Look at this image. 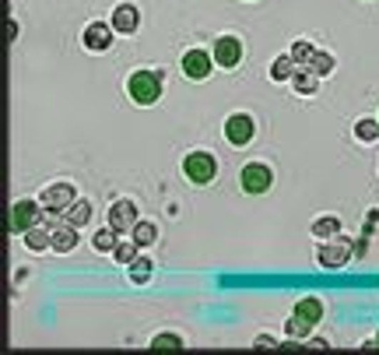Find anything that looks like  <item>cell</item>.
<instances>
[{"mask_svg": "<svg viewBox=\"0 0 379 355\" xmlns=\"http://www.w3.org/2000/svg\"><path fill=\"white\" fill-rule=\"evenodd\" d=\"M130 239L137 243V246H151L155 239H158V225L155 222H137L130 229Z\"/></svg>", "mask_w": 379, "mask_h": 355, "instance_id": "cell-17", "label": "cell"}, {"mask_svg": "<svg viewBox=\"0 0 379 355\" xmlns=\"http://www.w3.org/2000/svg\"><path fill=\"white\" fill-rule=\"evenodd\" d=\"M137 25H141V11H137L133 4H120V7L113 11V29H116V32L130 36V32H137Z\"/></svg>", "mask_w": 379, "mask_h": 355, "instance_id": "cell-13", "label": "cell"}, {"mask_svg": "<svg viewBox=\"0 0 379 355\" xmlns=\"http://www.w3.org/2000/svg\"><path fill=\"white\" fill-rule=\"evenodd\" d=\"M295 71H298V64H295L292 53H285V56H278V60L271 64V78H274V81H292Z\"/></svg>", "mask_w": 379, "mask_h": 355, "instance_id": "cell-15", "label": "cell"}, {"mask_svg": "<svg viewBox=\"0 0 379 355\" xmlns=\"http://www.w3.org/2000/svg\"><path fill=\"white\" fill-rule=\"evenodd\" d=\"M323 320V303L320 299H298L292 310V320L285 324V331H288V338H309L313 334V327Z\"/></svg>", "mask_w": 379, "mask_h": 355, "instance_id": "cell-1", "label": "cell"}, {"mask_svg": "<svg viewBox=\"0 0 379 355\" xmlns=\"http://www.w3.org/2000/svg\"><path fill=\"white\" fill-rule=\"evenodd\" d=\"M239 60H243V39H236V36L214 39V64L218 67H236Z\"/></svg>", "mask_w": 379, "mask_h": 355, "instance_id": "cell-9", "label": "cell"}, {"mask_svg": "<svg viewBox=\"0 0 379 355\" xmlns=\"http://www.w3.org/2000/svg\"><path fill=\"white\" fill-rule=\"evenodd\" d=\"M126 271H130V281H133V285H144V281L151 278V271H155V264H151L148 257H137L133 264H126Z\"/></svg>", "mask_w": 379, "mask_h": 355, "instance_id": "cell-21", "label": "cell"}, {"mask_svg": "<svg viewBox=\"0 0 379 355\" xmlns=\"http://www.w3.org/2000/svg\"><path fill=\"white\" fill-rule=\"evenodd\" d=\"M271 183H274V173H271V166H263V162H250V166H243V173H239V186H243L246 194H267Z\"/></svg>", "mask_w": 379, "mask_h": 355, "instance_id": "cell-6", "label": "cell"}, {"mask_svg": "<svg viewBox=\"0 0 379 355\" xmlns=\"http://www.w3.org/2000/svg\"><path fill=\"white\" fill-rule=\"evenodd\" d=\"M109 225H113L116 232H130V229L137 225V204H133V201H116V204L109 208Z\"/></svg>", "mask_w": 379, "mask_h": 355, "instance_id": "cell-12", "label": "cell"}, {"mask_svg": "<svg viewBox=\"0 0 379 355\" xmlns=\"http://www.w3.org/2000/svg\"><path fill=\"white\" fill-rule=\"evenodd\" d=\"M355 137H358V141H365V144H373V141L379 137V120H369V116H365V120H358V124H355Z\"/></svg>", "mask_w": 379, "mask_h": 355, "instance_id": "cell-23", "label": "cell"}, {"mask_svg": "<svg viewBox=\"0 0 379 355\" xmlns=\"http://www.w3.org/2000/svg\"><path fill=\"white\" fill-rule=\"evenodd\" d=\"M305 67H313L320 78H327V74L334 71V56H330V53H313V60H309Z\"/></svg>", "mask_w": 379, "mask_h": 355, "instance_id": "cell-24", "label": "cell"}, {"mask_svg": "<svg viewBox=\"0 0 379 355\" xmlns=\"http://www.w3.org/2000/svg\"><path fill=\"white\" fill-rule=\"evenodd\" d=\"M81 39L91 53H106V49L113 46V25H106V21H91V25L84 29Z\"/></svg>", "mask_w": 379, "mask_h": 355, "instance_id": "cell-11", "label": "cell"}, {"mask_svg": "<svg viewBox=\"0 0 379 355\" xmlns=\"http://www.w3.org/2000/svg\"><path fill=\"white\" fill-rule=\"evenodd\" d=\"M183 176L190 179L193 186H208V183H214V176H218L214 155H211V151H190V155L183 159Z\"/></svg>", "mask_w": 379, "mask_h": 355, "instance_id": "cell-3", "label": "cell"}, {"mask_svg": "<svg viewBox=\"0 0 379 355\" xmlns=\"http://www.w3.org/2000/svg\"><path fill=\"white\" fill-rule=\"evenodd\" d=\"M151 349H158V352H176V349H183V338H179V334H155V338H151Z\"/></svg>", "mask_w": 379, "mask_h": 355, "instance_id": "cell-25", "label": "cell"}, {"mask_svg": "<svg viewBox=\"0 0 379 355\" xmlns=\"http://www.w3.org/2000/svg\"><path fill=\"white\" fill-rule=\"evenodd\" d=\"M113 257H116L120 264H133V261H137V243H133V239H130V243H116Z\"/></svg>", "mask_w": 379, "mask_h": 355, "instance_id": "cell-26", "label": "cell"}, {"mask_svg": "<svg viewBox=\"0 0 379 355\" xmlns=\"http://www.w3.org/2000/svg\"><path fill=\"white\" fill-rule=\"evenodd\" d=\"M74 201H78V197H74V186H71V183H53V186L42 190V197H39V204L49 215H64Z\"/></svg>", "mask_w": 379, "mask_h": 355, "instance_id": "cell-5", "label": "cell"}, {"mask_svg": "<svg viewBox=\"0 0 379 355\" xmlns=\"http://www.w3.org/2000/svg\"><path fill=\"white\" fill-rule=\"evenodd\" d=\"M348 257H351V239L348 236H334V239H327L323 246H320V254H316V261L320 267H344L348 264Z\"/></svg>", "mask_w": 379, "mask_h": 355, "instance_id": "cell-7", "label": "cell"}, {"mask_svg": "<svg viewBox=\"0 0 379 355\" xmlns=\"http://www.w3.org/2000/svg\"><path fill=\"white\" fill-rule=\"evenodd\" d=\"M42 204H36V201H14L11 204V232L14 236H25L29 229H36V222L42 219Z\"/></svg>", "mask_w": 379, "mask_h": 355, "instance_id": "cell-4", "label": "cell"}, {"mask_svg": "<svg viewBox=\"0 0 379 355\" xmlns=\"http://www.w3.org/2000/svg\"><path fill=\"white\" fill-rule=\"evenodd\" d=\"M365 349H379V334H376V341H369V345H365Z\"/></svg>", "mask_w": 379, "mask_h": 355, "instance_id": "cell-29", "label": "cell"}, {"mask_svg": "<svg viewBox=\"0 0 379 355\" xmlns=\"http://www.w3.org/2000/svg\"><path fill=\"white\" fill-rule=\"evenodd\" d=\"M126 95L137 106H155L162 99V71H137V74H130Z\"/></svg>", "mask_w": 379, "mask_h": 355, "instance_id": "cell-2", "label": "cell"}, {"mask_svg": "<svg viewBox=\"0 0 379 355\" xmlns=\"http://www.w3.org/2000/svg\"><path fill=\"white\" fill-rule=\"evenodd\" d=\"M183 74L193 78V81H204L211 74V53H204V49H186L183 53Z\"/></svg>", "mask_w": 379, "mask_h": 355, "instance_id": "cell-10", "label": "cell"}, {"mask_svg": "<svg viewBox=\"0 0 379 355\" xmlns=\"http://www.w3.org/2000/svg\"><path fill=\"white\" fill-rule=\"evenodd\" d=\"M313 236H320V239H334V236H340V222H337L334 215H323V219L313 222Z\"/></svg>", "mask_w": 379, "mask_h": 355, "instance_id": "cell-20", "label": "cell"}, {"mask_svg": "<svg viewBox=\"0 0 379 355\" xmlns=\"http://www.w3.org/2000/svg\"><path fill=\"white\" fill-rule=\"evenodd\" d=\"M25 246H29L32 254H39V250H46V246H53V229H49V232L39 229V225L29 229V232H25Z\"/></svg>", "mask_w": 379, "mask_h": 355, "instance_id": "cell-18", "label": "cell"}, {"mask_svg": "<svg viewBox=\"0 0 379 355\" xmlns=\"http://www.w3.org/2000/svg\"><path fill=\"white\" fill-rule=\"evenodd\" d=\"M64 215H67V222H71V225H78V229H81V225L91 222V204H88V201H74Z\"/></svg>", "mask_w": 379, "mask_h": 355, "instance_id": "cell-19", "label": "cell"}, {"mask_svg": "<svg viewBox=\"0 0 379 355\" xmlns=\"http://www.w3.org/2000/svg\"><path fill=\"white\" fill-rule=\"evenodd\" d=\"M91 246H95L98 254H113V250H116V229H113V225H109V229H98L95 239H91Z\"/></svg>", "mask_w": 379, "mask_h": 355, "instance_id": "cell-22", "label": "cell"}, {"mask_svg": "<svg viewBox=\"0 0 379 355\" xmlns=\"http://www.w3.org/2000/svg\"><path fill=\"white\" fill-rule=\"evenodd\" d=\"M74 246H78V225H71V222L56 225L53 229V250L56 254H71Z\"/></svg>", "mask_w": 379, "mask_h": 355, "instance_id": "cell-14", "label": "cell"}, {"mask_svg": "<svg viewBox=\"0 0 379 355\" xmlns=\"http://www.w3.org/2000/svg\"><path fill=\"white\" fill-rule=\"evenodd\" d=\"M313 53H316V49L305 43V39H298V43L292 46V56H295V64H298V67H305V64L313 60Z\"/></svg>", "mask_w": 379, "mask_h": 355, "instance_id": "cell-27", "label": "cell"}, {"mask_svg": "<svg viewBox=\"0 0 379 355\" xmlns=\"http://www.w3.org/2000/svg\"><path fill=\"white\" fill-rule=\"evenodd\" d=\"M253 116L250 113H232L228 120H225V137L236 144V148H243V144H250L253 141Z\"/></svg>", "mask_w": 379, "mask_h": 355, "instance_id": "cell-8", "label": "cell"}, {"mask_svg": "<svg viewBox=\"0 0 379 355\" xmlns=\"http://www.w3.org/2000/svg\"><path fill=\"white\" fill-rule=\"evenodd\" d=\"M253 345H256V349H281L274 334H256V341H253Z\"/></svg>", "mask_w": 379, "mask_h": 355, "instance_id": "cell-28", "label": "cell"}, {"mask_svg": "<svg viewBox=\"0 0 379 355\" xmlns=\"http://www.w3.org/2000/svg\"><path fill=\"white\" fill-rule=\"evenodd\" d=\"M316 81H320V74H316L313 67H298L292 78V85L298 95H313V91H316Z\"/></svg>", "mask_w": 379, "mask_h": 355, "instance_id": "cell-16", "label": "cell"}]
</instances>
